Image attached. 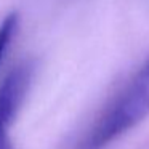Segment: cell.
Wrapping results in <instances>:
<instances>
[{"label":"cell","mask_w":149,"mask_h":149,"mask_svg":"<svg viewBox=\"0 0 149 149\" xmlns=\"http://www.w3.org/2000/svg\"><path fill=\"white\" fill-rule=\"evenodd\" d=\"M18 24H19V19H18L16 13H10L0 24V63L5 58L15 36H16Z\"/></svg>","instance_id":"cell-3"},{"label":"cell","mask_w":149,"mask_h":149,"mask_svg":"<svg viewBox=\"0 0 149 149\" xmlns=\"http://www.w3.org/2000/svg\"><path fill=\"white\" fill-rule=\"evenodd\" d=\"M149 116V55L84 125L71 149H107Z\"/></svg>","instance_id":"cell-1"},{"label":"cell","mask_w":149,"mask_h":149,"mask_svg":"<svg viewBox=\"0 0 149 149\" xmlns=\"http://www.w3.org/2000/svg\"><path fill=\"white\" fill-rule=\"evenodd\" d=\"M32 72L31 63H21L11 69L0 84V149H13L10 128L29 90Z\"/></svg>","instance_id":"cell-2"}]
</instances>
